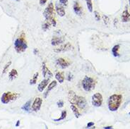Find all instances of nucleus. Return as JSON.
<instances>
[{
  "label": "nucleus",
  "mask_w": 130,
  "mask_h": 129,
  "mask_svg": "<svg viewBox=\"0 0 130 129\" xmlns=\"http://www.w3.org/2000/svg\"><path fill=\"white\" fill-rule=\"evenodd\" d=\"M68 97L70 103L76 104L78 108H80L81 109H84L87 106V102L85 97L78 96L74 91L70 90L69 92Z\"/></svg>",
  "instance_id": "f257e3e1"
},
{
  "label": "nucleus",
  "mask_w": 130,
  "mask_h": 129,
  "mask_svg": "<svg viewBox=\"0 0 130 129\" xmlns=\"http://www.w3.org/2000/svg\"><path fill=\"white\" fill-rule=\"evenodd\" d=\"M122 99V96L121 95H118V94L112 95L108 100V109L111 112L117 111L120 106Z\"/></svg>",
  "instance_id": "f03ea898"
},
{
  "label": "nucleus",
  "mask_w": 130,
  "mask_h": 129,
  "mask_svg": "<svg viewBox=\"0 0 130 129\" xmlns=\"http://www.w3.org/2000/svg\"><path fill=\"white\" fill-rule=\"evenodd\" d=\"M82 86L85 91L90 92L92 90H93L95 86V82L93 80V78L88 76H86L82 81Z\"/></svg>",
  "instance_id": "7ed1b4c3"
},
{
  "label": "nucleus",
  "mask_w": 130,
  "mask_h": 129,
  "mask_svg": "<svg viewBox=\"0 0 130 129\" xmlns=\"http://www.w3.org/2000/svg\"><path fill=\"white\" fill-rule=\"evenodd\" d=\"M27 47H28V45H27L26 41L23 37L16 39L14 42V48L18 53H21L26 51Z\"/></svg>",
  "instance_id": "20e7f679"
},
{
  "label": "nucleus",
  "mask_w": 130,
  "mask_h": 129,
  "mask_svg": "<svg viewBox=\"0 0 130 129\" xmlns=\"http://www.w3.org/2000/svg\"><path fill=\"white\" fill-rule=\"evenodd\" d=\"M19 96V94L16 93H11V92H7L4 93L2 96L1 101L3 104H8L12 100H16Z\"/></svg>",
  "instance_id": "39448f33"
},
{
  "label": "nucleus",
  "mask_w": 130,
  "mask_h": 129,
  "mask_svg": "<svg viewBox=\"0 0 130 129\" xmlns=\"http://www.w3.org/2000/svg\"><path fill=\"white\" fill-rule=\"evenodd\" d=\"M54 14H55V7H54V4L52 2H50L48 4V6L46 7L45 11H44L43 15L45 16V19L47 21H48V20L54 18Z\"/></svg>",
  "instance_id": "423d86ee"
},
{
  "label": "nucleus",
  "mask_w": 130,
  "mask_h": 129,
  "mask_svg": "<svg viewBox=\"0 0 130 129\" xmlns=\"http://www.w3.org/2000/svg\"><path fill=\"white\" fill-rule=\"evenodd\" d=\"M103 104V96L101 93H95L92 96V104L94 106L99 107Z\"/></svg>",
  "instance_id": "0eeeda50"
},
{
  "label": "nucleus",
  "mask_w": 130,
  "mask_h": 129,
  "mask_svg": "<svg viewBox=\"0 0 130 129\" xmlns=\"http://www.w3.org/2000/svg\"><path fill=\"white\" fill-rule=\"evenodd\" d=\"M42 99L40 98V97H36L35 100L33 101L32 104V111L34 112H38L40 108H41V106H42Z\"/></svg>",
  "instance_id": "6e6552de"
},
{
  "label": "nucleus",
  "mask_w": 130,
  "mask_h": 129,
  "mask_svg": "<svg viewBox=\"0 0 130 129\" xmlns=\"http://www.w3.org/2000/svg\"><path fill=\"white\" fill-rule=\"evenodd\" d=\"M72 45L69 43V42H67L64 45H62L60 47H59L58 48H56L54 49V51L55 52H67V51H69L72 49Z\"/></svg>",
  "instance_id": "1a4fd4ad"
},
{
  "label": "nucleus",
  "mask_w": 130,
  "mask_h": 129,
  "mask_svg": "<svg viewBox=\"0 0 130 129\" xmlns=\"http://www.w3.org/2000/svg\"><path fill=\"white\" fill-rule=\"evenodd\" d=\"M130 21V13L128 10V7H126L122 14V21L124 23H126Z\"/></svg>",
  "instance_id": "9d476101"
},
{
  "label": "nucleus",
  "mask_w": 130,
  "mask_h": 129,
  "mask_svg": "<svg viewBox=\"0 0 130 129\" xmlns=\"http://www.w3.org/2000/svg\"><path fill=\"white\" fill-rule=\"evenodd\" d=\"M56 63L59 66H60L62 68H66L67 67H68L70 64V63L68 61H67L66 59L63 58H59L56 61Z\"/></svg>",
  "instance_id": "9b49d317"
},
{
  "label": "nucleus",
  "mask_w": 130,
  "mask_h": 129,
  "mask_svg": "<svg viewBox=\"0 0 130 129\" xmlns=\"http://www.w3.org/2000/svg\"><path fill=\"white\" fill-rule=\"evenodd\" d=\"M42 76H43L44 78L48 77V78H52V76H53L52 72L50 71V69L48 68H47L45 63H43L42 64Z\"/></svg>",
  "instance_id": "f8f14e48"
},
{
  "label": "nucleus",
  "mask_w": 130,
  "mask_h": 129,
  "mask_svg": "<svg viewBox=\"0 0 130 129\" xmlns=\"http://www.w3.org/2000/svg\"><path fill=\"white\" fill-rule=\"evenodd\" d=\"M49 81H50V78H46V79H44L43 81L40 83V84L38 85V90L39 92L42 93V91L45 89L47 85H48Z\"/></svg>",
  "instance_id": "ddd939ff"
},
{
  "label": "nucleus",
  "mask_w": 130,
  "mask_h": 129,
  "mask_svg": "<svg viewBox=\"0 0 130 129\" xmlns=\"http://www.w3.org/2000/svg\"><path fill=\"white\" fill-rule=\"evenodd\" d=\"M74 11L75 13L78 16H81L82 13H83V9L81 7V5L79 4L78 2H75L74 4V7H73Z\"/></svg>",
  "instance_id": "4468645a"
},
{
  "label": "nucleus",
  "mask_w": 130,
  "mask_h": 129,
  "mask_svg": "<svg viewBox=\"0 0 130 129\" xmlns=\"http://www.w3.org/2000/svg\"><path fill=\"white\" fill-rule=\"evenodd\" d=\"M64 42V38H59V37H54L52 39V45L54 46H57L62 44Z\"/></svg>",
  "instance_id": "2eb2a0df"
},
{
  "label": "nucleus",
  "mask_w": 130,
  "mask_h": 129,
  "mask_svg": "<svg viewBox=\"0 0 130 129\" xmlns=\"http://www.w3.org/2000/svg\"><path fill=\"white\" fill-rule=\"evenodd\" d=\"M57 84V81H52L49 84L48 87H47V90H46L45 93V97H47V95L49 94V93L52 90V89H54V87H56Z\"/></svg>",
  "instance_id": "dca6fc26"
},
{
  "label": "nucleus",
  "mask_w": 130,
  "mask_h": 129,
  "mask_svg": "<svg viewBox=\"0 0 130 129\" xmlns=\"http://www.w3.org/2000/svg\"><path fill=\"white\" fill-rule=\"evenodd\" d=\"M56 12L58 14L59 16H65V10L64 9V7L62 6H59V5H57L55 7Z\"/></svg>",
  "instance_id": "f3484780"
},
{
  "label": "nucleus",
  "mask_w": 130,
  "mask_h": 129,
  "mask_svg": "<svg viewBox=\"0 0 130 129\" xmlns=\"http://www.w3.org/2000/svg\"><path fill=\"white\" fill-rule=\"evenodd\" d=\"M70 107H71V109H72L73 113H74V114L75 116H76V118H78L79 116H81V114H80V112H79L78 108L76 107V106L75 104H71Z\"/></svg>",
  "instance_id": "a211bd4d"
},
{
  "label": "nucleus",
  "mask_w": 130,
  "mask_h": 129,
  "mask_svg": "<svg viewBox=\"0 0 130 129\" xmlns=\"http://www.w3.org/2000/svg\"><path fill=\"white\" fill-rule=\"evenodd\" d=\"M55 78L59 83H62L64 82V74L62 73H61V72H57L55 74Z\"/></svg>",
  "instance_id": "6ab92c4d"
},
{
  "label": "nucleus",
  "mask_w": 130,
  "mask_h": 129,
  "mask_svg": "<svg viewBox=\"0 0 130 129\" xmlns=\"http://www.w3.org/2000/svg\"><path fill=\"white\" fill-rule=\"evenodd\" d=\"M119 49H120V45H117L114 46L113 48L112 49V53L113 54L114 57H118L120 56V54H119Z\"/></svg>",
  "instance_id": "aec40b11"
},
{
  "label": "nucleus",
  "mask_w": 130,
  "mask_h": 129,
  "mask_svg": "<svg viewBox=\"0 0 130 129\" xmlns=\"http://www.w3.org/2000/svg\"><path fill=\"white\" fill-rule=\"evenodd\" d=\"M18 76V73L17 71L15 69H12L11 71L9 72V77L10 80H14L15 78H16Z\"/></svg>",
  "instance_id": "412c9836"
},
{
  "label": "nucleus",
  "mask_w": 130,
  "mask_h": 129,
  "mask_svg": "<svg viewBox=\"0 0 130 129\" xmlns=\"http://www.w3.org/2000/svg\"><path fill=\"white\" fill-rule=\"evenodd\" d=\"M38 75H39L38 72H36V73H35V74L32 76V78L30 81V85H35L36 83L37 80H38Z\"/></svg>",
  "instance_id": "4be33fe9"
},
{
  "label": "nucleus",
  "mask_w": 130,
  "mask_h": 129,
  "mask_svg": "<svg viewBox=\"0 0 130 129\" xmlns=\"http://www.w3.org/2000/svg\"><path fill=\"white\" fill-rule=\"evenodd\" d=\"M86 6L88 8V11L90 12L93 11V4H92V0H86Z\"/></svg>",
  "instance_id": "5701e85b"
},
{
  "label": "nucleus",
  "mask_w": 130,
  "mask_h": 129,
  "mask_svg": "<svg viewBox=\"0 0 130 129\" xmlns=\"http://www.w3.org/2000/svg\"><path fill=\"white\" fill-rule=\"evenodd\" d=\"M66 116H67V111H66V110H64V111H62V112L61 116H60L59 119H54V121H62V120L65 119Z\"/></svg>",
  "instance_id": "b1692460"
},
{
  "label": "nucleus",
  "mask_w": 130,
  "mask_h": 129,
  "mask_svg": "<svg viewBox=\"0 0 130 129\" xmlns=\"http://www.w3.org/2000/svg\"><path fill=\"white\" fill-rule=\"evenodd\" d=\"M30 102H31V101L29 100V101H28L27 102H26L23 106H22V109L25 110V111H27V112H28L30 110Z\"/></svg>",
  "instance_id": "393cba45"
},
{
  "label": "nucleus",
  "mask_w": 130,
  "mask_h": 129,
  "mask_svg": "<svg viewBox=\"0 0 130 129\" xmlns=\"http://www.w3.org/2000/svg\"><path fill=\"white\" fill-rule=\"evenodd\" d=\"M51 26V23L49 22L48 21H47L45 23H44L43 25H42V29L44 30H47V29L50 28V27Z\"/></svg>",
  "instance_id": "a878e982"
},
{
  "label": "nucleus",
  "mask_w": 130,
  "mask_h": 129,
  "mask_svg": "<svg viewBox=\"0 0 130 129\" xmlns=\"http://www.w3.org/2000/svg\"><path fill=\"white\" fill-rule=\"evenodd\" d=\"M11 61H9V63H7V65L4 66V68L3 69V72H2V73H5L6 72H7V69H8V68L10 66V65H11Z\"/></svg>",
  "instance_id": "bb28decb"
},
{
  "label": "nucleus",
  "mask_w": 130,
  "mask_h": 129,
  "mask_svg": "<svg viewBox=\"0 0 130 129\" xmlns=\"http://www.w3.org/2000/svg\"><path fill=\"white\" fill-rule=\"evenodd\" d=\"M94 16L95 18V19L97 20V21H100V19H101V16H100L99 13H98V11H94Z\"/></svg>",
  "instance_id": "cd10ccee"
},
{
  "label": "nucleus",
  "mask_w": 130,
  "mask_h": 129,
  "mask_svg": "<svg viewBox=\"0 0 130 129\" xmlns=\"http://www.w3.org/2000/svg\"><path fill=\"white\" fill-rule=\"evenodd\" d=\"M59 3L62 6H67L68 4V0H59Z\"/></svg>",
  "instance_id": "c85d7f7f"
},
{
  "label": "nucleus",
  "mask_w": 130,
  "mask_h": 129,
  "mask_svg": "<svg viewBox=\"0 0 130 129\" xmlns=\"http://www.w3.org/2000/svg\"><path fill=\"white\" fill-rule=\"evenodd\" d=\"M57 106H58V107H59V108L63 107V106H64V102H63L62 100H59L58 102H57Z\"/></svg>",
  "instance_id": "c756f323"
},
{
  "label": "nucleus",
  "mask_w": 130,
  "mask_h": 129,
  "mask_svg": "<svg viewBox=\"0 0 130 129\" xmlns=\"http://www.w3.org/2000/svg\"><path fill=\"white\" fill-rule=\"evenodd\" d=\"M103 19H104V22L105 24H108V23H109V19H108V17L106 16H103Z\"/></svg>",
  "instance_id": "7c9ffc66"
},
{
  "label": "nucleus",
  "mask_w": 130,
  "mask_h": 129,
  "mask_svg": "<svg viewBox=\"0 0 130 129\" xmlns=\"http://www.w3.org/2000/svg\"><path fill=\"white\" fill-rule=\"evenodd\" d=\"M47 0H40V4L41 6H43V5L45 4V3L47 2Z\"/></svg>",
  "instance_id": "2f4dec72"
},
{
  "label": "nucleus",
  "mask_w": 130,
  "mask_h": 129,
  "mask_svg": "<svg viewBox=\"0 0 130 129\" xmlns=\"http://www.w3.org/2000/svg\"><path fill=\"white\" fill-rule=\"evenodd\" d=\"M93 125H94V123L93 122H89L88 124H87V127H86V128H91V126H93Z\"/></svg>",
  "instance_id": "473e14b6"
},
{
  "label": "nucleus",
  "mask_w": 130,
  "mask_h": 129,
  "mask_svg": "<svg viewBox=\"0 0 130 129\" xmlns=\"http://www.w3.org/2000/svg\"><path fill=\"white\" fill-rule=\"evenodd\" d=\"M112 126H107V127H104L105 129H110V128H112Z\"/></svg>",
  "instance_id": "72a5a7b5"
},
{
  "label": "nucleus",
  "mask_w": 130,
  "mask_h": 129,
  "mask_svg": "<svg viewBox=\"0 0 130 129\" xmlns=\"http://www.w3.org/2000/svg\"><path fill=\"white\" fill-rule=\"evenodd\" d=\"M129 5H130V0H129Z\"/></svg>",
  "instance_id": "f704fd0d"
},
{
  "label": "nucleus",
  "mask_w": 130,
  "mask_h": 129,
  "mask_svg": "<svg viewBox=\"0 0 130 129\" xmlns=\"http://www.w3.org/2000/svg\"><path fill=\"white\" fill-rule=\"evenodd\" d=\"M16 1H18V2H19V0H16Z\"/></svg>",
  "instance_id": "c9c22d12"
},
{
  "label": "nucleus",
  "mask_w": 130,
  "mask_h": 129,
  "mask_svg": "<svg viewBox=\"0 0 130 129\" xmlns=\"http://www.w3.org/2000/svg\"><path fill=\"white\" fill-rule=\"evenodd\" d=\"M129 115H130V112H129Z\"/></svg>",
  "instance_id": "e433bc0d"
}]
</instances>
